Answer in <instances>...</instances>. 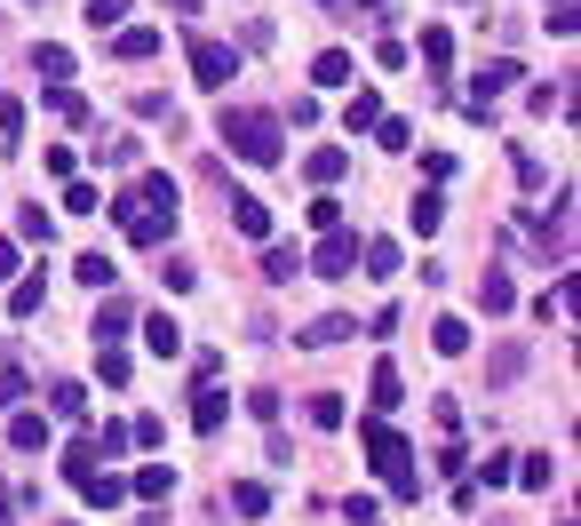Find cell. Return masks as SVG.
Wrapping results in <instances>:
<instances>
[{"label":"cell","mask_w":581,"mask_h":526,"mask_svg":"<svg viewBox=\"0 0 581 526\" xmlns=\"http://www.w3.org/2000/svg\"><path fill=\"white\" fill-rule=\"evenodd\" d=\"M24 399V368H0V415H9Z\"/></svg>","instance_id":"obj_45"},{"label":"cell","mask_w":581,"mask_h":526,"mask_svg":"<svg viewBox=\"0 0 581 526\" xmlns=\"http://www.w3.org/2000/svg\"><path fill=\"white\" fill-rule=\"evenodd\" d=\"M478 486H509V454H486V463H478Z\"/></svg>","instance_id":"obj_49"},{"label":"cell","mask_w":581,"mask_h":526,"mask_svg":"<svg viewBox=\"0 0 581 526\" xmlns=\"http://www.w3.org/2000/svg\"><path fill=\"white\" fill-rule=\"evenodd\" d=\"M430 343L447 351V359H462V351H470V319H454V311H438V319H430Z\"/></svg>","instance_id":"obj_21"},{"label":"cell","mask_w":581,"mask_h":526,"mask_svg":"<svg viewBox=\"0 0 581 526\" xmlns=\"http://www.w3.org/2000/svg\"><path fill=\"white\" fill-rule=\"evenodd\" d=\"M231 232L239 240H271V208L255 200V191H231Z\"/></svg>","instance_id":"obj_6"},{"label":"cell","mask_w":581,"mask_h":526,"mask_svg":"<svg viewBox=\"0 0 581 526\" xmlns=\"http://www.w3.org/2000/svg\"><path fill=\"white\" fill-rule=\"evenodd\" d=\"M311 80H319V88H351V80H359V64H351V48H327V56L311 64Z\"/></svg>","instance_id":"obj_19"},{"label":"cell","mask_w":581,"mask_h":526,"mask_svg":"<svg viewBox=\"0 0 581 526\" xmlns=\"http://www.w3.org/2000/svg\"><path fill=\"white\" fill-rule=\"evenodd\" d=\"M295 263H303L295 248H263V280H271V287H287V280H295Z\"/></svg>","instance_id":"obj_33"},{"label":"cell","mask_w":581,"mask_h":526,"mask_svg":"<svg viewBox=\"0 0 581 526\" xmlns=\"http://www.w3.org/2000/svg\"><path fill=\"white\" fill-rule=\"evenodd\" d=\"M0 136H24V105L17 96H0Z\"/></svg>","instance_id":"obj_50"},{"label":"cell","mask_w":581,"mask_h":526,"mask_svg":"<svg viewBox=\"0 0 581 526\" xmlns=\"http://www.w3.org/2000/svg\"><path fill=\"white\" fill-rule=\"evenodd\" d=\"M48 415H56V423H80V415H88V383H56V391H48Z\"/></svg>","instance_id":"obj_23"},{"label":"cell","mask_w":581,"mask_h":526,"mask_svg":"<svg viewBox=\"0 0 581 526\" xmlns=\"http://www.w3.org/2000/svg\"><path fill=\"white\" fill-rule=\"evenodd\" d=\"M398 399H406V383H398V368H391V359H374V375H366V407H374V415H391Z\"/></svg>","instance_id":"obj_9"},{"label":"cell","mask_w":581,"mask_h":526,"mask_svg":"<svg viewBox=\"0 0 581 526\" xmlns=\"http://www.w3.org/2000/svg\"><path fill=\"white\" fill-rule=\"evenodd\" d=\"M509 479H518V486H534V495H541V486L558 479V463H550V454H526V463H509Z\"/></svg>","instance_id":"obj_31"},{"label":"cell","mask_w":581,"mask_h":526,"mask_svg":"<svg viewBox=\"0 0 581 526\" xmlns=\"http://www.w3.org/2000/svg\"><path fill=\"white\" fill-rule=\"evenodd\" d=\"M319 9H327V0H319Z\"/></svg>","instance_id":"obj_54"},{"label":"cell","mask_w":581,"mask_h":526,"mask_svg":"<svg viewBox=\"0 0 581 526\" xmlns=\"http://www.w3.org/2000/svg\"><path fill=\"white\" fill-rule=\"evenodd\" d=\"M24 272V255H17V240H0V280H17Z\"/></svg>","instance_id":"obj_51"},{"label":"cell","mask_w":581,"mask_h":526,"mask_svg":"<svg viewBox=\"0 0 581 526\" xmlns=\"http://www.w3.org/2000/svg\"><path fill=\"white\" fill-rule=\"evenodd\" d=\"M311 223H319V232H343V200H327V191H319V200H311Z\"/></svg>","instance_id":"obj_44"},{"label":"cell","mask_w":581,"mask_h":526,"mask_svg":"<svg viewBox=\"0 0 581 526\" xmlns=\"http://www.w3.org/2000/svg\"><path fill=\"white\" fill-rule=\"evenodd\" d=\"M128 327H135V311L120 304V295H105V311H96V343H120Z\"/></svg>","instance_id":"obj_22"},{"label":"cell","mask_w":581,"mask_h":526,"mask_svg":"<svg viewBox=\"0 0 581 526\" xmlns=\"http://www.w3.org/2000/svg\"><path fill=\"white\" fill-rule=\"evenodd\" d=\"M135 120H176V105H167L160 88H144V96H135Z\"/></svg>","instance_id":"obj_42"},{"label":"cell","mask_w":581,"mask_h":526,"mask_svg":"<svg viewBox=\"0 0 581 526\" xmlns=\"http://www.w3.org/2000/svg\"><path fill=\"white\" fill-rule=\"evenodd\" d=\"M48 232H56V216H48L41 200H24V208H17V240H41V248H48Z\"/></svg>","instance_id":"obj_28"},{"label":"cell","mask_w":581,"mask_h":526,"mask_svg":"<svg viewBox=\"0 0 581 526\" xmlns=\"http://www.w3.org/2000/svg\"><path fill=\"white\" fill-rule=\"evenodd\" d=\"M374 136H383V152H406V144H415V128H406V120H374Z\"/></svg>","instance_id":"obj_40"},{"label":"cell","mask_w":581,"mask_h":526,"mask_svg":"<svg viewBox=\"0 0 581 526\" xmlns=\"http://www.w3.org/2000/svg\"><path fill=\"white\" fill-rule=\"evenodd\" d=\"M41 304H48V280H41V272H17V280H9V311H17V319H32Z\"/></svg>","instance_id":"obj_17"},{"label":"cell","mask_w":581,"mask_h":526,"mask_svg":"<svg viewBox=\"0 0 581 526\" xmlns=\"http://www.w3.org/2000/svg\"><path fill=\"white\" fill-rule=\"evenodd\" d=\"M231 511H239V518H263V511H271V486H263V479H239V486H231Z\"/></svg>","instance_id":"obj_29"},{"label":"cell","mask_w":581,"mask_h":526,"mask_svg":"<svg viewBox=\"0 0 581 526\" xmlns=\"http://www.w3.org/2000/svg\"><path fill=\"white\" fill-rule=\"evenodd\" d=\"M9 447H17V454H48V415L9 407Z\"/></svg>","instance_id":"obj_7"},{"label":"cell","mask_w":581,"mask_h":526,"mask_svg":"<svg viewBox=\"0 0 581 526\" xmlns=\"http://www.w3.org/2000/svg\"><path fill=\"white\" fill-rule=\"evenodd\" d=\"M128 200H135V208H152V216H176V176H135V184H128Z\"/></svg>","instance_id":"obj_8"},{"label":"cell","mask_w":581,"mask_h":526,"mask_svg":"<svg viewBox=\"0 0 581 526\" xmlns=\"http://www.w3.org/2000/svg\"><path fill=\"white\" fill-rule=\"evenodd\" d=\"M374 120H383V96H374V88H359L351 105H343V128H351V136H366Z\"/></svg>","instance_id":"obj_24"},{"label":"cell","mask_w":581,"mask_h":526,"mask_svg":"<svg viewBox=\"0 0 581 526\" xmlns=\"http://www.w3.org/2000/svg\"><path fill=\"white\" fill-rule=\"evenodd\" d=\"M478 304H486V311H509V304H518V287H509V272H502V263H494L486 280H478Z\"/></svg>","instance_id":"obj_27"},{"label":"cell","mask_w":581,"mask_h":526,"mask_svg":"<svg viewBox=\"0 0 581 526\" xmlns=\"http://www.w3.org/2000/svg\"><path fill=\"white\" fill-rule=\"evenodd\" d=\"M88 447H96V454H105V463H112V454H128V423H105V431H96Z\"/></svg>","instance_id":"obj_39"},{"label":"cell","mask_w":581,"mask_h":526,"mask_svg":"<svg viewBox=\"0 0 581 526\" xmlns=\"http://www.w3.org/2000/svg\"><path fill=\"white\" fill-rule=\"evenodd\" d=\"M359 447H366L374 479H383V486H391L398 503H423V471H415V447H406V439L391 431L383 415H366V423H359Z\"/></svg>","instance_id":"obj_1"},{"label":"cell","mask_w":581,"mask_h":526,"mask_svg":"<svg viewBox=\"0 0 581 526\" xmlns=\"http://www.w3.org/2000/svg\"><path fill=\"white\" fill-rule=\"evenodd\" d=\"M191 80L199 88H231V73H239V48H223V41H208V32H191Z\"/></svg>","instance_id":"obj_3"},{"label":"cell","mask_w":581,"mask_h":526,"mask_svg":"<svg viewBox=\"0 0 581 526\" xmlns=\"http://www.w3.org/2000/svg\"><path fill=\"white\" fill-rule=\"evenodd\" d=\"M32 64H41V80H48V88H73V73H80L64 41H41V48H32Z\"/></svg>","instance_id":"obj_11"},{"label":"cell","mask_w":581,"mask_h":526,"mask_svg":"<svg viewBox=\"0 0 581 526\" xmlns=\"http://www.w3.org/2000/svg\"><path fill=\"white\" fill-rule=\"evenodd\" d=\"M41 105H48L56 120H88V96H73V88H48V96H41Z\"/></svg>","instance_id":"obj_35"},{"label":"cell","mask_w":581,"mask_h":526,"mask_svg":"<svg viewBox=\"0 0 581 526\" xmlns=\"http://www.w3.org/2000/svg\"><path fill=\"white\" fill-rule=\"evenodd\" d=\"M96 368H105V383L120 391V383H128V351H120V343H96Z\"/></svg>","instance_id":"obj_36"},{"label":"cell","mask_w":581,"mask_h":526,"mask_svg":"<svg viewBox=\"0 0 581 526\" xmlns=\"http://www.w3.org/2000/svg\"><path fill=\"white\" fill-rule=\"evenodd\" d=\"M73 272H80L88 287H105V295H112V263H105V255H80V263H73Z\"/></svg>","instance_id":"obj_43"},{"label":"cell","mask_w":581,"mask_h":526,"mask_svg":"<svg viewBox=\"0 0 581 526\" xmlns=\"http://www.w3.org/2000/svg\"><path fill=\"white\" fill-rule=\"evenodd\" d=\"M248 415L255 423H279V391H248Z\"/></svg>","instance_id":"obj_48"},{"label":"cell","mask_w":581,"mask_h":526,"mask_svg":"<svg viewBox=\"0 0 581 526\" xmlns=\"http://www.w3.org/2000/svg\"><path fill=\"white\" fill-rule=\"evenodd\" d=\"M167 9H176V17H191V9H199V0H167Z\"/></svg>","instance_id":"obj_53"},{"label":"cell","mask_w":581,"mask_h":526,"mask_svg":"<svg viewBox=\"0 0 581 526\" xmlns=\"http://www.w3.org/2000/svg\"><path fill=\"white\" fill-rule=\"evenodd\" d=\"M423 64H430V73H447V64H454V32L447 24H423Z\"/></svg>","instance_id":"obj_26"},{"label":"cell","mask_w":581,"mask_h":526,"mask_svg":"<svg viewBox=\"0 0 581 526\" xmlns=\"http://www.w3.org/2000/svg\"><path fill=\"white\" fill-rule=\"evenodd\" d=\"M9 511H17V486H9V479H0V526H17Z\"/></svg>","instance_id":"obj_52"},{"label":"cell","mask_w":581,"mask_h":526,"mask_svg":"<svg viewBox=\"0 0 581 526\" xmlns=\"http://www.w3.org/2000/svg\"><path fill=\"white\" fill-rule=\"evenodd\" d=\"M160 439H167L160 415H135V423H128V447H160Z\"/></svg>","instance_id":"obj_38"},{"label":"cell","mask_w":581,"mask_h":526,"mask_svg":"<svg viewBox=\"0 0 581 526\" xmlns=\"http://www.w3.org/2000/svg\"><path fill=\"white\" fill-rule=\"evenodd\" d=\"M438 216H447V208H438V191H415V200H406V223H415L423 240L438 232Z\"/></svg>","instance_id":"obj_32"},{"label":"cell","mask_w":581,"mask_h":526,"mask_svg":"<svg viewBox=\"0 0 581 526\" xmlns=\"http://www.w3.org/2000/svg\"><path fill=\"white\" fill-rule=\"evenodd\" d=\"M343 336H359V319L351 311H327V319L303 327V351H327V343H343Z\"/></svg>","instance_id":"obj_13"},{"label":"cell","mask_w":581,"mask_h":526,"mask_svg":"<svg viewBox=\"0 0 581 526\" xmlns=\"http://www.w3.org/2000/svg\"><path fill=\"white\" fill-rule=\"evenodd\" d=\"M128 9H135V0H88L80 17H88V32H120V24H128Z\"/></svg>","instance_id":"obj_30"},{"label":"cell","mask_w":581,"mask_h":526,"mask_svg":"<svg viewBox=\"0 0 581 526\" xmlns=\"http://www.w3.org/2000/svg\"><path fill=\"white\" fill-rule=\"evenodd\" d=\"M112 48H120L128 64H144V56H160V32H152V24H120V32H112Z\"/></svg>","instance_id":"obj_18"},{"label":"cell","mask_w":581,"mask_h":526,"mask_svg":"<svg viewBox=\"0 0 581 526\" xmlns=\"http://www.w3.org/2000/svg\"><path fill=\"white\" fill-rule=\"evenodd\" d=\"M534 319H541V327H550V319H566V280H558V287H541V295H534Z\"/></svg>","instance_id":"obj_37"},{"label":"cell","mask_w":581,"mask_h":526,"mask_svg":"<svg viewBox=\"0 0 581 526\" xmlns=\"http://www.w3.org/2000/svg\"><path fill=\"white\" fill-rule=\"evenodd\" d=\"M88 471H105V463H96V447H88V439H73V447H64V479H73V486H80Z\"/></svg>","instance_id":"obj_34"},{"label":"cell","mask_w":581,"mask_h":526,"mask_svg":"<svg viewBox=\"0 0 581 526\" xmlns=\"http://www.w3.org/2000/svg\"><path fill=\"white\" fill-rule=\"evenodd\" d=\"M128 495H135V503H167V495H176V471H167V463H144V471L128 479Z\"/></svg>","instance_id":"obj_15"},{"label":"cell","mask_w":581,"mask_h":526,"mask_svg":"<svg viewBox=\"0 0 581 526\" xmlns=\"http://www.w3.org/2000/svg\"><path fill=\"white\" fill-rule=\"evenodd\" d=\"M518 73H526V64H518V56H494V64H486V73H478V80H470V112H478V120H486V105H494V96H502V88H518Z\"/></svg>","instance_id":"obj_4"},{"label":"cell","mask_w":581,"mask_h":526,"mask_svg":"<svg viewBox=\"0 0 581 526\" xmlns=\"http://www.w3.org/2000/svg\"><path fill=\"white\" fill-rule=\"evenodd\" d=\"M64 208H73V216H96V208H105V191H96V184H73V191H64Z\"/></svg>","instance_id":"obj_41"},{"label":"cell","mask_w":581,"mask_h":526,"mask_svg":"<svg viewBox=\"0 0 581 526\" xmlns=\"http://www.w3.org/2000/svg\"><path fill=\"white\" fill-rule=\"evenodd\" d=\"M518 368H526V351H518V343H509V351H494V368H486V375H494V383H509V375H518Z\"/></svg>","instance_id":"obj_47"},{"label":"cell","mask_w":581,"mask_h":526,"mask_svg":"<svg viewBox=\"0 0 581 526\" xmlns=\"http://www.w3.org/2000/svg\"><path fill=\"white\" fill-rule=\"evenodd\" d=\"M80 503H88V511H120V503H128V479L88 471V479H80Z\"/></svg>","instance_id":"obj_12"},{"label":"cell","mask_w":581,"mask_h":526,"mask_svg":"<svg viewBox=\"0 0 581 526\" xmlns=\"http://www.w3.org/2000/svg\"><path fill=\"white\" fill-rule=\"evenodd\" d=\"M303 415H311L319 431H343V415H351V407H343V391H311V407H303Z\"/></svg>","instance_id":"obj_25"},{"label":"cell","mask_w":581,"mask_h":526,"mask_svg":"<svg viewBox=\"0 0 581 526\" xmlns=\"http://www.w3.org/2000/svg\"><path fill=\"white\" fill-rule=\"evenodd\" d=\"M343 168H351V152H343V144H319L311 160H303V176H311L319 191H327V184H343Z\"/></svg>","instance_id":"obj_14"},{"label":"cell","mask_w":581,"mask_h":526,"mask_svg":"<svg viewBox=\"0 0 581 526\" xmlns=\"http://www.w3.org/2000/svg\"><path fill=\"white\" fill-rule=\"evenodd\" d=\"M398 263H406L398 240H366V248H359V272H366V280H398Z\"/></svg>","instance_id":"obj_16"},{"label":"cell","mask_w":581,"mask_h":526,"mask_svg":"<svg viewBox=\"0 0 581 526\" xmlns=\"http://www.w3.org/2000/svg\"><path fill=\"white\" fill-rule=\"evenodd\" d=\"M160 280H167V287H176V295H184V287L199 280V272H191V263H184V255H167V263H160Z\"/></svg>","instance_id":"obj_46"},{"label":"cell","mask_w":581,"mask_h":526,"mask_svg":"<svg viewBox=\"0 0 581 526\" xmlns=\"http://www.w3.org/2000/svg\"><path fill=\"white\" fill-rule=\"evenodd\" d=\"M311 272H319V280H351V272H359V240H351V232H327L319 255H311Z\"/></svg>","instance_id":"obj_5"},{"label":"cell","mask_w":581,"mask_h":526,"mask_svg":"<svg viewBox=\"0 0 581 526\" xmlns=\"http://www.w3.org/2000/svg\"><path fill=\"white\" fill-rule=\"evenodd\" d=\"M223 423H231V391L199 383V399H191V431H223Z\"/></svg>","instance_id":"obj_10"},{"label":"cell","mask_w":581,"mask_h":526,"mask_svg":"<svg viewBox=\"0 0 581 526\" xmlns=\"http://www.w3.org/2000/svg\"><path fill=\"white\" fill-rule=\"evenodd\" d=\"M216 136H223V152H239L248 168H279L287 160V128H279V112H255V105H239V112H223L216 120Z\"/></svg>","instance_id":"obj_2"},{"label":"cell","mask_w":581,"mask_h":526,"mask_svg":"<svg viewBox=\"0 0 581 526\" xmlns=\"http://www.w3.org/2000/svg\"><path fill=\"white\" fill-rule=\"evenodd\" d=\"M135 327H144V343H152L160 359H176V351H184V327L167 319V311H152V319H135Z\"/></svg>","instance_id":"obj_20"}]
</instances>
